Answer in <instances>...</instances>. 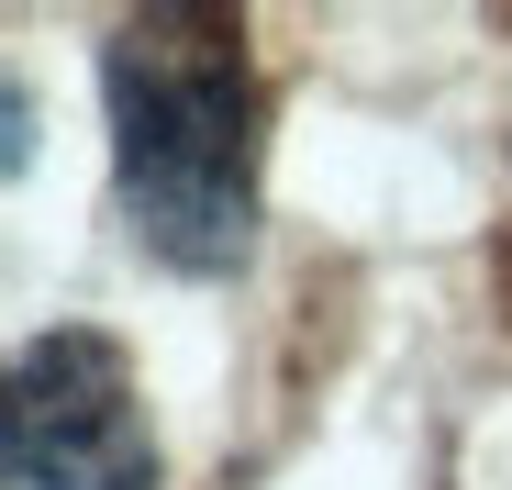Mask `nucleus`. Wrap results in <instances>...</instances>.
<instances>
[{
    "mask_svg": "<svg viewBox=\"0 0 512 490\" xmlns=\"http://www.w3.org/2000/svg\"><path fill=\"white\" fill-rule=\"evenodd\" d=\"M101 112H112V190L156 268L223 279L256 245V78L245 23L212 0L134 12L101 45Z\"/></svg>",
    "mask_w": 512,
    "mask_h": 490,
    "instance_id": "1",
    "label": "nucleus"
},
{
    "mask_svg": "<svg viewBox=\"0 0 512 490\" xmlns=\"http://www.w3.org/2000/svg\"><path fill=\"white\" fill-rule=\"evenodd\" d=\"M0 479L12 490H156V424L123 335L56 323L0 390Z\"/></svg>",
    "mask_w": 512,
    "mask_h": 490,
    "instance_id": "2",
    "label": "nucleus"
}]
</instances>
